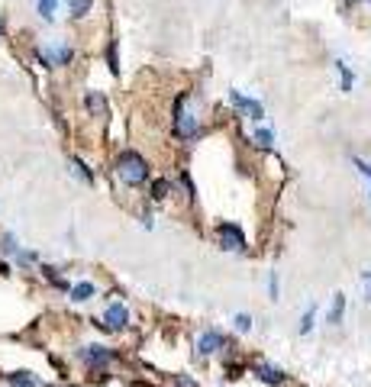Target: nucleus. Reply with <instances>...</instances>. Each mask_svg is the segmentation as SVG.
I'll return each mask as SVG.
<instances>
[{
	"label": "nucleus",
	"mask_w": 371,
	"mask_h": 387,
	"mask_svg": "<svg viewBox=\"0 0 371 387\" xmlns=\"http://www.w3.org/2000/svg\"><path fill=\"white\" fill-rule=\"evenodd\" d=\"M33 261H36L33 252H20V265H33Z\"/></svg>",
	"instance_id": "bb28decb"
},
{
	"label": "nucleus",
	"mask_w": 371,
	"mask_h": 387,
	"mask_svg": "<svg viewBox=\"0 0 371 387\" xmlns=\"http://www.w3.org/2000/svg\"><path fill=\"white\" fill-rule=\"evenodd\" d=\"M365 300L371 303V271H365Z\"/></svg>",
	"instance_id": "a878e982"
},
{
	"label": "nucleus",
	"mask_w": 371,
	"mask_h": 387,
	"mask_svg": "<svg viewBox=\"0 0 371 387\" xmlns=\"http://www.w3.org/2000/svg\"><path fill=\"white\" fill-rule=\"evenodd\" d=\"M94 294H97V287H94L91 281H81V284H75V287H71V300H75V303L91 300Z\"/></svg>",
	"instance_id": "9b49d317"
},
{
	"label": "nucleus",
	"mask_w": 371,
	"mask_h": 387,
	"mask_svg": "<svg viewBox=\"0 0 371 387\" xmlns=\"http://www.w3.org/2000/svg\"><path fill=\"white\" fill-rule=\"evenodd\" d=\"M10 387H39V381L29 371H17V374H10Z\"/></svg>",
	"instance_id": "ddd939ff"
},
{
	"label": "nucleus",
	"mask_w": 371,
	"mask_h": 387,
	"mask_svg": "<svg viewBox=\"0 0 371 387\" xmlns=\"http://www.w3.org/2000/svg\"><path fill=\"white\" fill-rule=\"evenodd\" d=\"M87 107H91V110H97L101 117H107V103H103V97H101V94H87Z\"/></svg>",
	"instance_id": "2eb2a0df"
},
{
	"label": "nucleus",
	"mask_w": 371,
	"mask_h": 387,
	"mask_svg": "<svg viewBox=\"0 0 371 387\" xmlns=\"http://www.w3.org/2000/svg\"><path fill=\"white\" fill-rule=\"evenodd\" d=\"M268 294H271V300H278V275L268 278Z\"/></svg>",
	"instance_id": "5701e85b"
},
{
	"label": "nucleus",
	"mask_w": 371,
	"mask_h": 387,
	"mask_svg": "<svg viewBox=\"0 0 371 387\" xmlns=\"http://www.w3.org/2000/svg\"><path fill=\"white\" fill-rule=\"evenodd\" d=\"M355 165H358V171H362L365 177H368V184H371V165L368 161H362V159H355Z\"/></svg>",
	"instance_id": "393cba45"
},
{
	"label": "nucleus",
	"mask_w": 371,
	"mask_h": 387,
	"mask_svg": "<svg viewBox=\"0 0 371 387\" xmlns=\"http://www.w3.org/2000/svg\"><path fill=\"white\" fill-rule=\"evenodd\" d=\"M226 345V336L223 333H217V329H210V333H203L201 339H197V352L201 355H213L217 349H223Z\"/></svg>",
	"instance_id": "6e6552de"
},
{
	"label": "nucleus",
	"mask_w": 371,
	"mask_h": 387,
	"mask_svg": "<svg viewBox=\"0 0 371 387\" xmlns=\"http://www.w3.org/2000/svg\"><path fill=\"white\" fill-rule=\"evenodd\" d=\"M71 165H75L78 177H85L87 184H91V181H94V175H91V171H87V165H85V161H81V159H75V161H71Z\"/></svg>",
	"instance_id": "6ab92c4d"
},
{
	"label": "nucleus",
	"mask_w": 371,
	"mask_h": 387,
	"mask_svg": "<svg viewBox=\"0 0 371 387\" xmlns=\"http://www.w3.org/2000/svg\"><path fill=\"white\" fill-rule=\"evenodd\" d=\"M107 61H110V71L117 75V71H119V65H117V45H110V49H107Z\"/></svg>",
	"instance_id": "412c9836"
},
{
	"label": "nucleus",
	"mask_w": 371,
	"mask_h": 387,
	"mask_svg": "<svg viewBox=\"0 0 371 387\" xmlns=\"http://www.w3.org/2000/svg\"><path fill=\"white\" fill-rule=\"evenodd\" d=\"M0 36H3V20H0Z\"/></svg>",
	"instance_id": "cd10ccee"
},
{
	"label": "nucleus",
	"mask_w": 371,
	"mask_h": 387,
	"mask_svg": "<svg viewBox=\"0 0 371 387\" xmlns=\"http://www.w3.org/2000/svg\"><path fill=\"white\" fill-rule=\"evenodd\" d=\"M129 323V310L123 303H110L107 313H103V326L107 329H123Z\"/></svg>",
	"instance_id": "39448f33"
},
{
	"label": "nucleus",
	"mask_w": 371,
	"mask_h": 387,
	"mask_svg": "<svg viewBox=\"0 0 371 387\" xmlns=\"http://www.w3.org/2000/svg\"><path fill=\"white\" fill-rule=\"evenodd\" d=\"M117 175L126 181V184H143L145 177H149V165H145V159L139 155V152H119L117 159Z\"/></svg>",
	"instance_id": "f257e3e1"
},
{
	"label": "nucleus",
	"mask_w": 371,
	"mask_h": 387,
	"mask_svg": "<svg viewBox=\"0 0 371 387\" xmlns=\"http://www.w3.org/2000/svg\"><path fill=\"white\" fill-rule=\"evenodd\" d=\"M336 68H339V75H342V91H352V85H355V78H352V71H349L342 61H336Z\"/></svg>",
	"instance_id": "a211bd4d"
},
{
	"label": "nucleus",
	"mask_w": 371,
	"mask_h": 387,
	"mask_svg": "<svg viewBox=\"0 0 371 387\" xmlns=\"http://www.w3.org/2000/svg\"><path fill=\"white\" fill-rule=\"evenodd\" d=\"M81 358H85V365H91V368H101V365H107L110 358H113V352L103 349V345H87V349H81Z\"/></svg>",
	"instance_id": "0eeeda50"
},
{
	"label": "nucleus",
	"mask_w": 371,
	"mask_h": 387,
	"mask_svg": "<svg viewBox=\"0 0 371 387\" xmlns=\"http://www.w3.org/2000/svg\"><path fill=\"white\" fill-rule=\"evenodd\" d=\"M342 313H346V297L336 294L333 297V310L326 313V323L329 326H339V323H342Z\"/></svg>",
	"instance_id": "9d476101"
},
{
	"label": "nucleus",
	"mask_w": 371,
	"mask_h": 387,
	"mask_svg": "<svg viewBox=\"0 0 371 387\" xmlns=\"http://www.w3.org/2000/svg\"><path fill=\"white\" fill-rule=\"evenodd\" d=\"M36 10H39V17L43 20H52L55 17V10H59V0H36Z\"/></svg>",
	"instance_id": "4468645a"
},
{
	"label": "nucleus",
	"mask_w": 371,
	"mask_h": 387,
	"mask_svg": "<svg viewBox=\"0 0 371 387\" xmlns=\"http://www.w3.org/2000/svg\"><path fill=\"white\" fill-rule=\"evenodd\" d=\"M233 103H236L249 119H265V107L259 101H252V97H242L239 91H233Z\"/></svg>",
	"instance_id": "423d86ee"
},
{
	"label": "nucleus",
	"mask_w": 371,
	"mask_h": 387,
	"mask_svg": "<svg viewBox=\"0 0 371 387\" xmlns=\"http://www.w3.org/2000/svg\"><path fill=\"white\" fill-rule=\"evenodd\" d=\"M165 194H168V181H155V187H152V197H155V200H161Z\"/></svg>",
	"instance_id": "aec40b11"
},
{
	"label": "nucleus",
	"mask_w": 371,
	"mask_h": 387,
	"mask_svg": "<svg viewBox=\"0 0 371 387\" xmlns=\"http://www.w3.org/2000/svg\"><path fill=\"white\" fill-rule=\"evenodd\" d=\"M71 59H75V52H71V45H65V43H55V45H49V49H39V61H43L45 68L68 65Z\"/></svg>",
	"instance_id": "7ed1b4c3"
},
{
	"label": "nucleus",
	"mask_w": 371,
	"mask_h": 387,
	"mask_svg": "<svg viewBox=\"0 0 371 387\" xmlns=\"http://www.w3.org/2000/svg\"><path fill=\"white\" fill-rule=\"evenodd\" d=\"M236 326L242 329V333H245V329H252V316H245V313H239V316H236Z\"/></svg>",
	"instance_id": "4be33fe9"
},
{
	"label": "nucleus",
	"mask_w": 371,
	"mask_h": 387,
	"mask_svg": "<svg viewBox=\"0 0 371 387\" xmlns=\"http://www.w3.org/2000/svg\"><path fill=\"white\" fill-rule=\"evenodd\" d=\"M313 323H317V307H310V310L304 313V323H300V336H307V333H310Z\"/></svg>",
	"instance_id": "f3484780"
},
{
	"label": "nucleus",
	"mask_w": 371,
	"mask_h": 387,
	"mask_svg": "<svg viewBox=\"0 0 371 387\" xmlns=\"http://www.w3.org/2000/svg\"><path fill=\"white\" fill-rule=\"evenodd\" d=\"M217 236H219V249H226V252H242L245 249V233L239 226H233V223H223L217 229Z\"/></svg>",
	"instance_id": "f03ea898"
},
{
	"label": "nucleus",
	"mask_w": 371,
	"mask_h": 387,
	"mask_svg": "<svg viewBox=\"0 0 371 387\" xmlns=\"http://www.w3.org/2000/svg\"><path fill=\"white\" fill-rule=\"evenodd\" d=\"M3 252H10V255L17 252V239L10 236V233H7V236H3Z\"/></svg>",
	"instance_id": "b1692460"
},
{
	"label": "nucleus",
	"mask_w": 371,
	"mask_h": 387,
	"mask_svg": "<svg viewBox=\"0 0 371 387\" xmlns=\"http://www.w3.org/2000/svg\"><path fill=\"white\" fill-rule=\"evenodd\" d=\"M175 129H177V136H194L197 133V117H191L184 110V97H181L175 107Z\"/></svg>",
	"instance_id": "20e7f679"
},
{
	"label": "nucleus",
	"mask_w": 371,
	"mask_h": 387,
	"mask_svg": "<svg viewBox=\"0 0 371 387\" xmlns=\"http://www.w3.org/2000/svg\"><path fill=\"white\" fill-rule=\"evenodd\" d=\"M91 7H94V0H68V10H71V17H75V20L87 17Z\"/></svg>",
	"instance_id": "f8f14e48"
},
{
	"label": "nucleus",
	"mask_w": 371,
	"mask_h": 387,
	"mask_svg": "<svg viewBox=\"0 0 371 387\" xmlns=\"http://www.w3.org/2000/svg\"><path fill=\"white\" fill-rule=\"evenodd\" d=\"M255 374H259V381H265V384H284V371L271 368V365H259Z\"/></svg>",
	"instance_id": "1a4fd4ad"
},
{
	"label": "nucleus",
	"mask_w": 371,
	"mask_h": 387,
	"mask_svg": "<svg viewBox=\"0 0 371 387\" xmlns=\"http://www.w3.org/2000/svg\"><path fill=\"white\" fill-rule=\"evenodd\" d=\"M255 143L262 145V149H271V145H275V133H271V129H259V133H255Z\"/></svg>",
	"instance_id": "dca6fc26"
}]
</instances>
